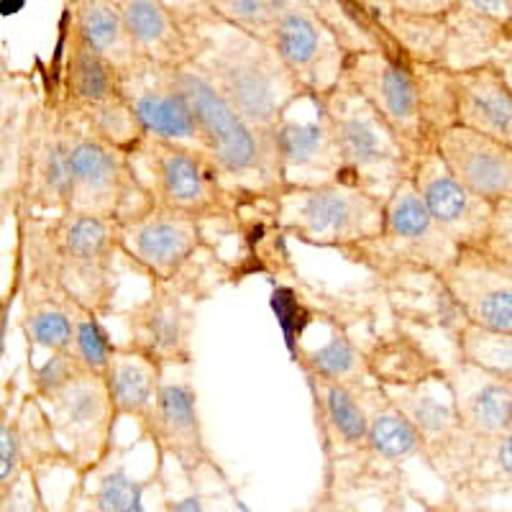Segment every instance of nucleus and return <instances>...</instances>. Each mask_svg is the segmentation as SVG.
<instances>
[{"instance_id": "26", "label": "nucleus", "mask_w": 512, "mask_h": 512, "mask_svg": "<svg viewBox=\"0 0 512 512\" xmlns=\"http://www.w3.org/2000/svg\"><path fill=\"white\" fill-rule=\"evenodd\" d=\"M441 377L461 431L489 438L512 436V377L484 372L459 359L443 364Z\"/></svg>"}, {"instance_id": "38", "label": "nucleus", "mask_w": 512, "mask_h": 512, "mask_svg": "<svg viewBox=\"0 0 512 512\" xmlns=\"http://www.w3.org/2000/svg\"><path fill=\"white\" fill-rule=\"evenodd\" d=\"M72 323H75L70 346L72 356L80 361V367L85 372L103 377L105 367H108V361H111L118 344L111 338L100 315L75 308L72 310Z\"/></svg>"}, {"instance_id": "36", "label": "nucleus", "mask_w": 512, "mask_h": 512, "mask_svg": "<svg viewBox=\"0 0 512 512\" xmlns=\"http://www.w3.org/2000/svg\"><path fill=\"white\" fill-rule=\"evenodd\" d=\"M205 8L223 24L267 44L274 24L287 8V0H205Z\"/></svg>"}, {"instance_id": "1", "label": "nucleus", "mask_w": 512, "mask_h": 512, "mask_svg": "<svg viewBox=\"0 0 512 512\" xmlns=\"http://www.w3.org/2000/svg\"><path fill=\"white\" fill-rule=\"evenodd\" d=\"M16 249L11 280L18 290L47 292L108 318L118 292L121 226L100 218L13 210Z\"/></svg>"}, {"instance_id": "40", "label": "nucleus", "mask_w": 512, "mask_h": 512, "mask_svg": "<svg viewBox=\"0 0 512 512\" xmlns=\"http://www.w3.org/2000/svg\"><path fill=\"white\" fill-rule=\"evenodd\" d=\"M379 512H413L410 510V492L405 489V482H392L384 487V502ZM418 512H441L438 507H423Z\"/></svg>"}, {"instance_id": "17", "label": "nucleus", "mask_w": 512, "mask_h": 512, "mask_svg": "<svg viewBox=\"0 0 512 512\" xmlns=\"http://www.w3.org/2000/svg\"><path fill=\"white\" fill-rule=\"evenodd\" d=\"M144 438H149L152 446L157 448L159 466L164 464L162 459L169 456L180 466L187 482L195 484L203 472L226 479L218 461L213 459V451L205 443L198 392H195V384L190 382V369H185V374H175V377H169L164 369L152 425Z\"/></svg>"}, {"instance_id": "44", "label": "nucleus", "mask_w": 512, "mask_h": 512, "mask_svg": "<svg viewBox=\"0 0 512 512\" xmlns=\"http://www.w3.org/2000/svg\"><path fill=\"white\" fill-rule=\"evenodd\" d=\"M18 512H52V510H49L47 500H44V497H41V500L31 502L29 507H24V510H18Z\"/></svg>"}, {"instance_id": "2", "label": "nucleus", "mask_w": 512, "mask_h": 512, "mask_svg": "<svg viewBox=\"0 0 512 512\" xmlns=\"http://www.w3.org/2000/svg\"><path fill=\"white\" fill-rule=\"evenodd\" d=\"M187 67L269 141L287 113L308 98L269 44L223 24L205 8V0H195V52Z\"/></svg>"}, {"instance_id": "39", "label": "nucleus", "mask_w": 512, "mask_h": 512, "mask_svg": "<svg viewBox=\"0 0 512 512\" xmlns=\"http://www.w3.org/2000/svg\"><path fill=\"white\" fill-rule=\"evenodd\" d=\"M82 372H85V369H82L80 361L72 356V351L49 354L41 364L29 361V369H26L29 392L41 402V405H47L52 397H57L59 392H62L72 379L80 377Z\"/></svg>"}, {"instance_id": "29", "label": "nucleus", "mask_w": 512, "mask_h": 512, "mask_svg": "<svg viewBox=\"0 0 512 512\" xmlns=\"http://www.w3.org/2000/svg\"><path fill=\"white\" fill-rule=\"evenodd\" d=\"M162 377L164 369L159 364L126 349L123 344L116 346L103 372L105 390H108V397L116 408V415L134 420L139 425L141 436H146L149 425H152Z\"/></svg>"}, {"instance_id": "20", "label": "nucleus", "mask_w": 512, "mask_h": 512, "mask_svg": "<svg viewBox=\"0 0 512 512\" xmlns=\"http://www.w3.org/2000/svg\"><path fill=\"white\" fill-rule=\"evenodd\" d=\"M121 93L134 111L146 139L167 141L190 152L205 154L203 136L190 111V103L177 88L172 70L136 57L131 67L118 75Z\"/></svg>"}, {"instance_id": "45", "label": "nucleus", "mask_w": 512, "mask_h": 512, "mask_svg": "<svg viewBox=\"0 0 512 512\" xmlns=\"http://www.w3.org/2000/svg\"><path fill=\"white\" fill-rule=\"evenodd\" d=\"M239 512H251V510H249V507H246V505H241V502H239Z\"/></svg>"}, {"instance_id": "32", "label": "nucleus", "mask_w": 512, "mask_h": 512, "mask_svg": "<svg viewBox=\"0 0 512 512\" xmlns=\"http://www.w3.org/2000/svg\"><path fill=\"white\" fill-rule=\"evenodd\" d=\"M18 303H21L18 328H21L26 346H29V359L36 351H47V354L70 351L75 305H70L62 297L34 290H18Z\"/></svg>"}, {"instance_id": "30", "label": "nucleus", "mask_w": 512, "mask_h": 512, "mask_svg": "<svg viewBox=\"0 0 512 512\" xmlns=\"http://www.w3.org/2000/svg\"><path fill=\"white\" fill-rule=\"evenodd\" d=\"M64 21L82 47L121 75L136 59L116 0H75L64 6Z\"/></svg>"}, {"instance_id": "9", "label": "nucleus", "mask_w": 512, "mask_h": 512, "mask_svg": "<svg viewBox=\"0 0 512 512\" xmlns=\"http://www.w3.org/2000/svg\"><path fill=\"white\" fill-rule=\"evenodd\" d=\"M70 118V116H67ZM154 198L134 157L103 144L70 118V210L118 226L146 216Z\"/></svg>"}, {"instance_id": "24", "label": "nucleus", "mask_w": 512, "mask_h": 512, "mask_svg": "<svg viewBox=\"0 0 512 512\" xmlns=\"http://www.w3.org/2000/svg\"><path fill=\"white\" fill-rule=\"evenodd\" d=\"M433 152L477 198L492 205L512 203V146L464 126H451L436 136Z\"/></svg>"}, {"instance_id": "12", "label": "nucleus", "mask_w": 512, "mask_h": 512, "mask_svg": "<svg viewBox=\"0 0 512 512\" xmlns=\"http://www.w3.org/2000/svg\"><path fill=\"white\" fill-rule=\"evenodd\" d=\"M192 269L175 282H152L149 297L123 315L128 331L123 346L162 369L192 367L195 303L205 297L200 277H192Z\"/></svg>"}, {"instance_id": "22", "label": "nucleus", "mask_w": 512, "mask_h": 512, "mask_svg": "<svg viewBox=\"0 0 512 512\" xmlns=\"http://www.w3.org/2000/svg\"><path fill=\"white\" fill-rule=\"evenodd\" d=\"M510 0H451L441 67L448 72L495 64L510 70Z\"/></svg>"}, {"instance_id": "11", "label": "nucleus", "mask_w": 512, "mask_h": 512, "mask_svg": "<svg viewBox=\"0 0 512 512\" xmlns=\"http://www.w3.org/2000/svg\"><path fill=\"white\" fill-rule=\"evenodd\" d=\"M49 469H70V461L47 410L31 392L21 390L18 374L0 379V512L11 510L26 479Z\"/></svg>"}, {"instance_id": "4", "label": "nucleus", "mask_w": 512, "mask_h": 512, "mask_svg": "<svg viewBox=\"0 0 512 512\" xmlns=\"http://www.w3.org/2000/svg\"><path fill=\"white\" fill-rule=\"evenodd\" d=\"M177 88L203 136L205 157L216 164L226 185L241 198L272 200L285 187L277 167L274 141L264 139L228 108L226 100L190 67L172 70Z\"/></svg>"}, {"instance_id": "34", "label": "nucleus", "mask_w": 512, "mask_h": 512, "mask_svg": "<svg viewBox=\"0 0 512 512\" xmlns=\"http://www.w3.org/2000/svg\"><path fill=\"white\" fill-rule=\"evenodd\" d=\"M295 361L305 377L315 382L338 384H364L372 382L367 372V354L349 338V333L333 328L326 344L313 351L297 349Z\"/></svg>"}, {"instance_id": "41", "label": "nucleus", "mask_w": 512, "mask_h": 512, "mask_svg": "<svg viewBox=\"0 0 512 512\" xmlns=\"http://www.w3.org/2000/svg\"><path fill=\"white\" fill-rule=\"evenodd\" d=\"M18 303V287L13 280L8 282L6 292L0 295V359L6 356V336H8V323H11V310Z\"/></svg>"}, {"instance_id": "15", "label": "nucleus", "mask_w": 512, "mask_h": 512, "mask_svg": "<svg viewBox=\"0 0 512 512\" xmlns=\"http://www.w3.org/2000/svg\"><path fill=\"white\" fill-rule=\"evenodd\" d=\"M338 85L359 95L415 157L431 149L425 136L423 103L405 54L397 59L374 49L346 54Z\"/></svg>"}, {"instance_id": "5", "label": "nucleus", "mask_w": 512, "mask_h": 512, "mask_svg": "<svg viewBox=\"0 0 512 512\" xmlns=\"http://www.w3.org/2000/svg\"><path fill=\"white\" fill-rule=\"evenodd\" d=\"M318 103L336 141L341 162L338 182L359 187L384 203V198L410 177L415 154L359 95L344 85L318 95Z\"/></svg>"}, {"instance_id": "21", "label": "nucleus", "mask_w": 512, "mask_h": 512, "mask_svg": "<svg viewBox=\"0 0 512 512\" xmlns=\"http://www.w3.org/2000/svg\"><path fill=\"white\" fill-rule=\"evenodd\" d=\"M410 182L418 192L420 203L428 210L438 228L459 249H482L487 233L495 221L497 205L477 198L456 180L438 154L431 149L420 152L410 167Z\"/></svg>"}, {"instance_id": "10", "label": "nucleus", "mask_w": 512, "mask_h": 512, "mask_svg": "<svg viewBox=\"0 0 512 512\" xmlns=\"http://www.w3.org/2000/svg\"><path fill=\"white\" fill-rule=\"evenodd\" d=\"M134 162L152 192L154 208L200 226L228 221L239 210V195L226 185L216 164L205 154L167 141L144 139Z\"/></svg>"}, {"instance_id": "23", "label": "nucleus", "mask_w": 512, "mask_h": 512, "mask_svg": "<svg viewBox=\"0 0 512 512\" xmlns=\"http://www.w3.org/2000/svg\"><path fill=\"white\" fill-rule=\"evenodd\" d=\"M136 57L164 70H182L195 52V3L116 0Z\"/></svg>"}, {"instance_id": "16", "label": "nucleus", "mask_w": 512, "mask_h": 512, "mask_svg": "<svg viewBox=\"0 0 512 512\" xmlns=\"http://www.w3.org/2000/svg\"><path fill=\"white\" fill-rule=\"evenodd\" d=\"M267 44L308 98L331 93L341 80L346 52L308 0H287Z\"/></svg>"}, {"instance_id": "35", "label": "nucleus", "mask_w": 512, "mask_h": 512, "mask_svg": "<svg viewBox=\"0 0 512 512\" xmlns=\"http://www.w3.org/2000/svg\"><path fill=\"white\" fill-rule=\"evenodd\" d=\"M456 346H459V361L500 377H512V333L487 331L459 320Z\"/></svg>"}, {"instance_id": "46", "label": "nucleus", "mask_w": 512, "mask_h": 512, "mask_svg": "<svg viewBox=\"0 0 512 512\" xmlns=\"http://www.w3.org/2000/svg\"><path fill=\"white\" fill-rule=\"evenodd\" d=\"M0 221H3V216H0Z\"/></svg>"}, {"instance_id": "6", "label": "nucleus", "mask_w": 512, "mask_h": 512, "mask_svg": "<svg viewBox=\"0 0 512 512\" xmlns=\"http://www.w3.org/2000/svg\"><path fill=\"white\" fill-rule=\"evenodd\" d=\"M269 203L285 236L315 249L349 254L382 231L384 203L359 187L328 182L315 187H282Z\"/></svg>"}, {"instance_id": "31", "label": "nucleus", "mask_w": 512, "mask_h": 512, "mask_svg": "<svg viewBox=\"0 0 512 512\" xmlns=\"http://www.w3.org/2000/svg\"><path fill=\"white\" fill-rule=\"evenodd\" d=\"M379 390L423 438L425 451L461 431L454 402L441 374L420 384H410V387H379Z\"/></svg>"}, {"instance_id": "3", "label": "nucleus", "mask_w": 512, "mask_h": 512, "mask_svg": "<svg viewBox=\"0 0 512 512\" xmlns=\"http://www.w3.org/2000/svg\"><path fill=\"white\" fill-rule=\"evenodd\" d=\"M13 172L0 195V213L26 210L34 216H59L70 210V118L59 103L57 80L34 88L24 113L13 116Z\"/></svg>"}, {"instance_id": "7", "label": "nucleus", "mask_w": 512, "mask_h": 512, "mask_svg": "<svg viewBox=\"0 0 512 512\" xmlns=\"http://www.w3.org/2000/svg\"><path fill=\"white\" fill-rule=\"evenodd\" d=\"M59 49L62 67L54 72V80L64 113L98 141L136 157L146 136L123 98L118 72L82 47L67 21H62Z\"/></svg>"}, {"instance_id": "8", "label": "nucleus", "mask_w": 512, "mask_h": 512, "mask_svg": "<svg viewBox=\"0 0 512 512\" xmlns=\"http://www.w3.org/2000/svg\"><path fill=\"white\" fill-rule=\"evenodd\" d=\"M459 254V246L433 223L420 203L410 177L384 198L382 231L369 244L344 254L349 262L361 264L384 277L423 274L438 277Z\"/></svg>"}, {"instance_id": "37", "label": "nucleus", "mask_w": 512, "mask_h": 512, "mask_svg": "<svg viewBox=\"0 0 512 512\" xmlns=\"http://www.w3.org/2000/svg\"><path fill=\"white\" fill-rule=\"evenodd\" d=\"M144 492L146 482L131 477L123 466H105L85 497V512H146Z\"/></svg>"}, {"instance_id": "14", "label": "nucleus", "mask_w": 512, "mask_h": 512, "mask_svg": "<svg viewBox=\"0 0 512 512\" xmlns=\"http://www.w3.org/2000/svg\"><path fill=\"white\" fill-rule=\"evenodd\" d=\"M443 482L448 512H477L512 487V436H474L459 431L425 451L423 461Z\"/></svg>"}, {"instance_id": "33", "label": "nucleus", "mask_w": 512, "mask_h": 512, "mask_svg": "<svg viewBox=\"0 0 512 512\" xmlns=\"http://www.w3.org/2000/svg\"><path fill=\"white\" fill-rule=\"evenodd\" d=\"M443 364L433 361L408 336L387 338L367 354V372L377 387H410L441 374Z\"/></svg>"}, {"instance_id": "43", "label": "nucleus", "mask_w": 512, "mask_h": 512, "mask_svg": "<svg viewBox=\"0 0 512 512\" xmlns=\"http://www.w3.org/2000/svg\"><path fill=\"white\" fill-rule=\"evenodd\" d=\"M167 512H208V507H205L203 492L195 487L190 495L182 497V500L167 502Z\"/></svg>"}, {"instance_id": "13", "label": "nucleus", "mask_w": 512, "mask_h": 512, "mask_svg": "<svg viewBox=\"0 0 512 512\" xmlns=\"http://www.w3.org/2000/svg\"><path fill=\"white\" fill-rule=\"evenodd\" d=\"M70 472L88 479L108 466L116 448L118 415L103 377L82 372L44 405Z\"/></svg>"}, {"instance_id": "25", "label": "nucleus", "mask_w": 512, "mask_h": 512, "mask_svg": "<svg viewBox=\"0 0 512 512\" xmlns=\"http://www.w3.org/2000/svg\"><path fill=\"white\" fill-rule=\"evenodd\" d=\"M313 105V118L300 121L287 113L280 128L274 131V154L285 187H315L338 182L341 162L318 98H308Z\"/></svg>"}, {"instance_id": "42", "label": "nucleus", "mask_w": 512, "mask_h": 512, "mask_svg": "<svg viewBox=\"0 0 512 512\" xmlns=\"http://www.w3.org/2000/svg\"><path fill=\"white\" fill-rule=\"evenodd\" d=\"M305 512H356V507L351 505V502H346L341 495H336V492L323 487L318 500H315Z\"/></svg>"}, {"instance_id": "27", "label": "nucleus", "mask_w": 512, "mask_h": 512, "mask_svg": "<svg viewBox=\"0 0 512 512\" xmlns=\"http://www.w3.org/2000/svg\"><path fill=\"white\" fill-rule=\"evenodd\" d=\"M456 126L512 146V82L507 67L482 64L451 72Z\"/></svg>"}, {"instance_id": "19", "label": "nucleus", "mask_w": 512, "mask_h": 512, "mask_svg": "<svg viewBox=\"0 0 512 512\" xmlns=\"http://www.w3.org/2000/svg\"><path fill=\"white\" fill-rule=\"evenodd\" d=\"M461 320L497 333H512V264L482 249H459L436 277Z\"/></svg>"}, {"instance_id": "28", "label": "nucleus", "mask_w": 512, "mask_h": 512, "mask_svg": "<svg viewBox=\"0 0 512 512\" xmlns=\"http://www.w3.org/2000/svg\"><path fill=\"white\" fill-rule=\"evenodd\" d=\"M308 384L313 390L315 408H318L328 472L338 464H349L354 474L364 454V441H367V408L361 400V384L315 382V379H308ZM349 477L331 492H341Z\"/></svg>"}, {"instance_id": "18", "label": "nucleus", "mask_w": 512, "mask_h": 512, "mask_svg": "<svg viewBox=\"0 0 512 512\" xmlns=\"http://www.w3.org/2000/svg\"><path fill=\"white\" fill-rule=\"evenodd\" d=\"M203 251H213L200 223L152 208L121 226V256L152 282H175Z\"/></svg>"}]
</instances>
